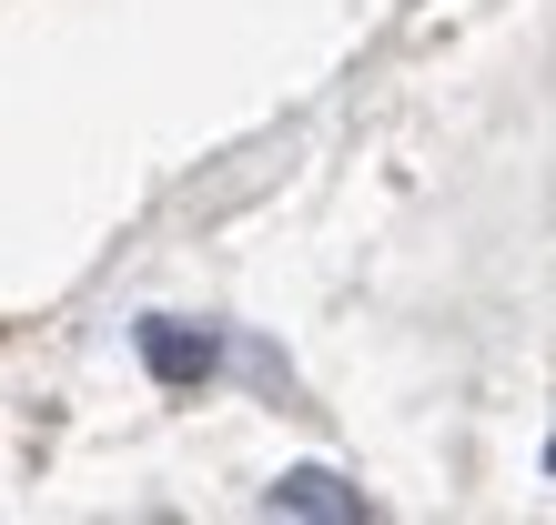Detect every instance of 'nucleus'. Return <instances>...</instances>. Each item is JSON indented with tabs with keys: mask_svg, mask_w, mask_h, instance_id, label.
<instances>
[{
	"mask_svg": "<svg viewBox=\"0 0 556 525\" xmlns=\"http://www.w3.org/2000/svg\"><path fill=\"white\" fill-rule=\"evenodd\" d=\"M142 364H152L162 384H203V374H213V334H192V323L152 313V323H142Z\"/></svg>",
	"mask_w": 556,
	"mask_h": 525,
	"instance_id": "obj_1",
	"label": "nucleus"
},
{
	"mask_svg": "<svg viewBox=\"0 0 556 525\" xmlns=\"http://www.w3.org/2000/svg\"><path fill=\"white\" fill-rule=\"evenodd\" d=\"M274 515H365V496H354L344 475H324V465H293L274 485Z\"/></svg>",
	"mask_w": 556,
	"mask_h": 525,
	"instance_id": "obj_2",
	"label": "nucleus"
}]
</instances>
